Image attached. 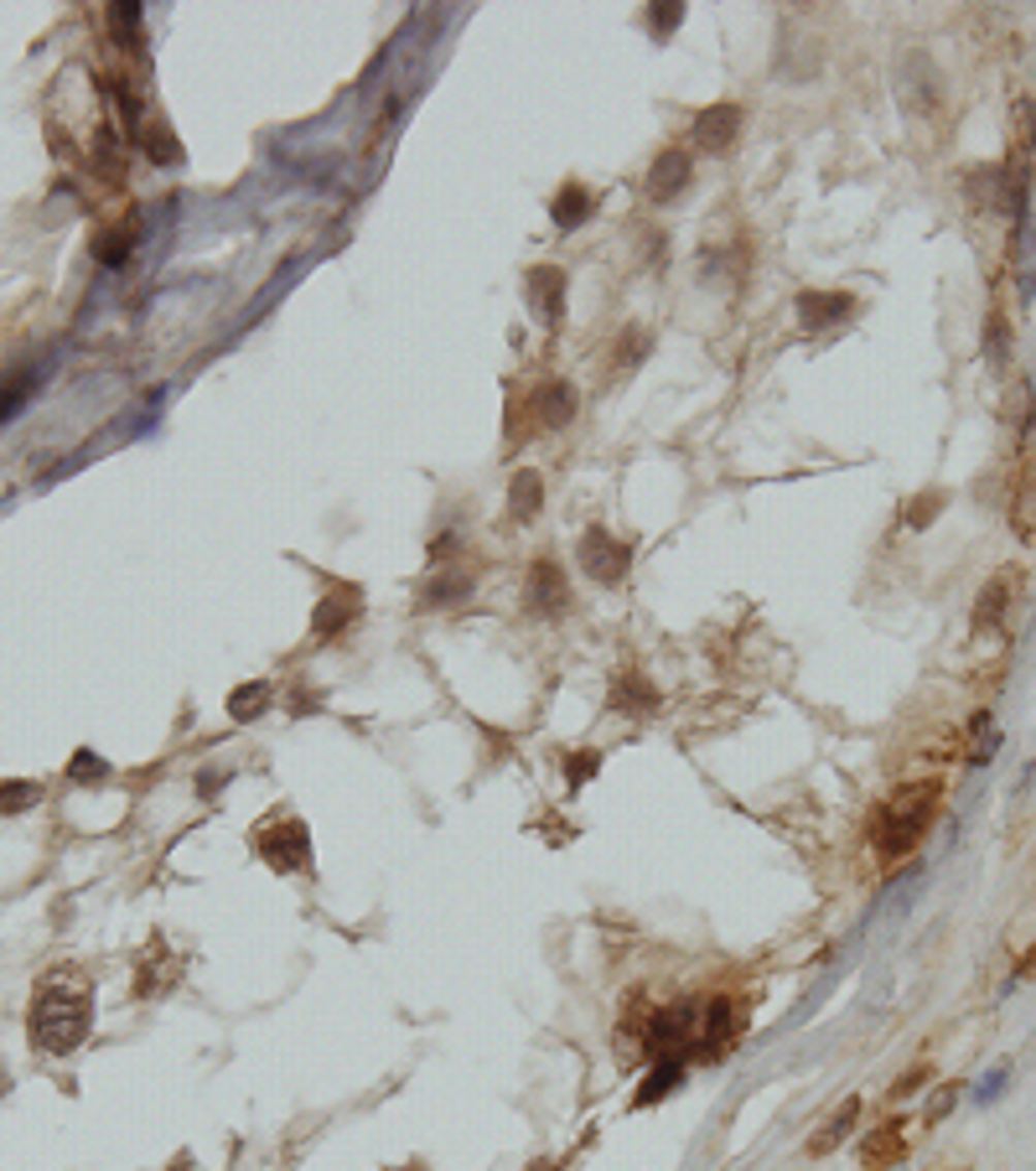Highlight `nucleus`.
Listing matches in <instances>:
<instances>
[{"label": "nucleus", "instance_id": "nucleus-19", "mask_svg": "<svg viewBox=\"0 0 1036 1171\" xmlns=\"http://www.w3.org/2000/svg\"><path fill=\"white\" fill-rule=\"evenodd\" d=\"M736 1021H742V1006H736L731 995H716V1000H705V1011H700V1037L716 1047L721 1037L736 1031Z\"/></svg>", "mask_w": 1036, "mask_h": 1171}, {"label": "nucleus", "instance_id": "nucleus-20", "mask_svg": "<svg viewBox=\"0 0 1036 1171\" xmlns=\"http://www.w3.org/2000/svg\"><path fill=\"white\" fill-rule=\"evenodd\" d=\"M679 1083H684V1062H679V1057H658V1068L642 1078V1088H637L632 1104H637V1109H642V1104H658V1099H668Z\"/></svg>", "mask_w": 1036, "mask_h": 1171}, {"label": "nucleus", "instance_id": "nucleus-35", "mask_svg": "<svg viewBox=\"0 0 1036 1171\" xmlns=\"http://www.w3.org/2000/svg\"><path fill=\"white\" fill-rule=\"evenodd\" d=\"M922 1078H928V1068H912V1073H902V1078L891 1083V1099H907V1093H912V1088H917Z\"/></svg>", "mask_w": 1036, "mask_h": 1171}, {"label": "nucleus", "instance_id": "nucleus-8", "mask_svg": "<svg viewBox=\"0 0 1036 1171\" xmlns=\"http://www.w3.org/2000/svg\"><path fill=\"white\" fill-rule=\"evenodd\" d=\"M689 177H695V166H689V156H684L679 146H668V151H658V156H653L642 192H648L653 203H673V197H679V192L689 187Z\"/></svg>", "mask_w": 1036, "mask_h": 1171}, {"label": "nucleus", "instance_id": "nucleus-24", "mask_svg": "<svg viewBox=\"0 0 1036 1171\" xmlns=\"http://www.w3.org/2000/svg\"><path fill=\"white\" fill-rule=\"evenodd\" d=\"M130 249H135V228H109V234H99V244H94V254H99L104 270H125Z\"/></svg>", "mask_w": 1036, "mask_h": 1171}, {"label": "nucleus", "instance_id": "nucleus-30", "mask_svg": "<svg viewBox=\"0 0 1036 1171\" xmlns=\"http://www.w3.org/2000/svg\"><path fill=\"white\" fill-rule=\"evenodd\" d=\"M140 141H146V151H151V156H156V161H166V166H171V161H177V156H182V151H177V141H171V135H166V130H161V125H151V130H146V135H140Z\"/></svg>", "mask_w": 1036, "mask_h": 1171}, {"label": "nucleus", "instance_id": "nucleus-13", "mask_svg": "<svg viewBox=\"0 0 1036 1171\" xmlns=\"http://www.w3.org/2000/svg\"><path fill=\"white\" fill-rule=\"evenodd\" d=\"M902 1155H907L902 1124H881V1130L866 1135V1145H860V1166H866V1171H891Z\"/></svg>", "mask_w": 1036, "mask_h": 1171}, {"label": "nucleus", "instance_id": "nucleus-6", "mask_svg": "<svg viewBox=\"0 0 1036 1171\" xmlns=\"http://www.w3.org/2000/svg\"><path fill=\"white\" fill-rule=\"evenodd\" d=\"M524 285H529V311L544 327H560V316H565V270L560 265H534L524 275Z\"/></svg>", "mask_w": 1036, "mask_h": 1171}, {"label": "nucleus", "instance_id": "nucleus-16", "mask_svg": "<svg viewBox=\"0 0 1036 1171\" xmlns=\"http://www.w3.org/2000/svg\"><path fill=\"white\" fill-rule=\"evenodd\" d=\"M591 208H596V197H591L580 182H565V187L555 192V203H550V218H555V228H580V223L591 218Z\"/></svg>", "mask_w": 1036, "mask_h": 1171}, {"label": "nucleus", "instance_id": "nucleus-32", "mask_svg": "<svg viewBox=\"0 0 1036 1171\" xmlns=\"http://www.w3.org/2000/svg\"><path fill=\"white\" fill-rule=\"evenodd\" d=\"M953 1104H959V1083H948V1088H938V1099H928V1124H938V1119H948V1114H953Z\"/></svg>", "mask_w": 1036, "mask_h": 1171}, {"label": "nucleus", "instance_id": "nucleus-4", "mask_svg": "<svg viewBox=\"0 0 1036 1171\" xmlns=\"http://www.w3.org/2000/svg\"><path fill=\"white\" fill-rule=\"evenodd\" d=\"M580 565H586L591 581L617 586V581L632 571V550H627L622 540H611L606 529H586V534H580Z\"/></svg>", "mask_w": 1036, "mask_h": 1171}, {"label": "nucleus", "instance_id": "nucleus-17", "mask_svg": "<svg viewBox=\"0 0 1036 1171\" xmlns=\"http://www.w3.org/2000/svg\"><path fill=\"white\" fill-rule=\"evenodd\" d=\"M353 612H358V586H353V591H332V596L316 607L311 633H316V638H332V633H342V622H353Z\"/></svg>", "mask_w": 1036, "mask_h": 1171}, {"label": "nucleus", "instance_id": "nucleus-9", "mask_svg": "<svg viewBox=\"0 0 1036 1171\" xmlns=\"http://www.w3.org/2000/svg\"><path fill=\"white\" fill-rule=\"evenodd\" d=\"M529 612H539V617H550V612H565V571L555 565V560H534L529 565Z\"/></svg>", "mask_w": 1036, "mask_h": 1171}, {"label": "nucleus", "instance_id": "nucleus-15", "mask_svg": "<svg viewBox=\"0 0 1036 1171\" xmlns=\"http://www.w3.org/2000/svg\"><path fill=\"white\" fill-rule=\"evenodd\" d=\"M539 509H544V483H539L534 467H519L513 483H508V514H513L519 524H529Z\"/></svg>", "mask_w": 1036, "mask_h": 1171}, {"label": "nucleus", "instance_id": "nucleus-3", "mask_svg": "<svg viewBox=\"0 0 1036 1171\" xmlns=\"http://www.w3.org/2000/svg\"><path fill=\"white\" fill-rule=\"evenodd\" d=\"M254 851H259V861H270L275 871H301V866L311 861V835H306L301 820H280V825H270V830L254 835Z\"/></svg>", "mask_w": 1036, "mask_h": 1171}, {"label": "nucleus", "instance_id": "nucleus-36", "mask_svg": "<svg viewBox=\"0 0 1036 1171\" xmlns=\"http://www.w3.org/2000/svg\"><path fill=\"white\" fill-rule=\"evenodd\" d=\"M1031 975H1036V949H1031V954L1021 959V980H1031Z\"/></svg>", "mask_w": 1036, "mask_h": 1171}, {"label": "nucleus", "instance_id": "nucleus-29", "mask_svg": "<svg viewBox=\"0 0 1036 1171\" xmlns=\"http://www.w3.org/2000/svg\"><path fill=\"white\" fill-rule=\"evenodd\" d=\"M943 503H948V498H943L938 488H933V493H917V498H912V514H907V524H912V529H922L928 519H938V509H943Z\"/></svg>", "mask_w": 1036, "mask_h": 1171}, {"label": "nucleus", "instance_id": "nucleus-12", "mask_svg": "<svg viewBox=\"0 0 1036 1171\" xmlns=\"http://www.w3.org/2000/svg\"><path fill=\"white\" fill-rule=\"evenodd\" d=\"M798 316H804V327H835V321L855 316V296H845V290H804L798 296Z\"/></svg>", "mask_w": 1036, "mask_h": 1171}, {"label": "nucleus", "instance_id": "nucleus-33", "mask_svg": "<svg viewBox=\"0 0 1036 1171\" xmlns=\"http://www.w3.org/2000/svg\"><path fill=\"white\" fill-rule=\"evenodd\" d=\"M984 352H990V363H1005V321L1000 316H990V347Z\"/></svg>", "mask_w": 1036, "mask_h": 1171}, {"label": "nucleus", "instance_id": "nucleus-26", "mask_svg": "<svg viewBox=\"0 0 1036 1171\" xmlns=\"http://www.w3.org/2000/svg\"><path fill=\"white\" fill-rule=\"evenodd\" d=\"M37 799H42L37 783H0V814H22V809H32Z\"/></svg>", "mask_w": 1036, "mask_h": 1171}, {"label": "nucleus", "instance_id": "nucleus-22", "mask_svg": "<svg viewBox=\"0 0 1036 1171\" xmlns=\"http://www.w3.org/2000/svg\"><path fill=\"white\" fill-rule=\"evenodd\" d=\"M472 591V576L467 571H446V576H436V581H426V607H451V602H462Z\"/></svg>", "mask_w": 1036, "mask_h": 1171}, {"label": "nucleus", "instance_id": "nucleus-7", "mask_svg": "<svg viewBox=\"0 0 1036 1171\" xmlns=\"http://www.w3.org/2000/svg\"><path fill=\"white\" fill-rule=\"evenodd\" d=\"M736 130H742V104H705L695 115V125H689V135H695L700 151H731L736 146Z\"/></svg>", "mask_w": 1036, "mask_h": 1171}, {"label": "nucleus", "instance_id": "nucleus-1", "mask_svg": "<svg viewBox=\"0 0 1036 1171\" xmlns=\"http://www.w3.org/2000/svg\"><path fill=\"white\" fill-rule=\"evenodd\" d=\"M94 1026V1000L89 990H68V985H42L37 1000H32V1016H27V1031H32V1047L37 1052H73Z\"/></svg>", "mask_w": 1036, "mask_h": 1171}, {"label": "nucleus", "instance_id": "nucleus-21", "mask_svg": "<svg viewBox=\"0 0 1036 1171\" xmlns=\"http://www.w3.org/2000/svg\"><path fill=\"white\" fill-rule=\"evenodd\" d=\"M270 679H249V684H239V689H228V715L233 720H259L264 710H270Z\"/></svg>", "mask_w": 1036, "mask_h": 1171}, {"label": "nucleus", "instance_id": "nucleus-23", "mask_svg": "<svg viewBox=\"0 0 1036 1171\" xmlns=\"http://www.w3.org/2000/svg\"><path fill=\"white\" fill-rule=\"evenodd\" d=\"M109 32H115V42L120 48H140V6H135V0H115V6H109Z\"/></svg>", "mask_w": 1036, "mask_h": 1171}, {"label": "nucleus", "instance_id": "nucleus-25", "mask_svg": "<svg viewBox=\"0 0 1036 1171\" xmlns=\"http://www.w3.org/2000/svg\"><path fill=\"white\" fill-rule=\"evenodd\" d=\"M617 342H622V347H617V368H637V363L653 352V332H648V327H622Z\"/></svg>", "mask_w": 1036, "mask_h": 1171}, {"label": "nucleus", "instance_id": "nucleus-5", "mask_svg": "<svg viewBox=\"0 0 1036 1171\" xmlns=\"http://www.w3.org/2000/svg\"><path fill=\"white\" fill-rule=\"evenodd\" d=\"M575 410H580L575 383H565V378H544V383H534V395H529V421H534V426L560 431V426H570V421H575Z\"/></svg>", "mask_w": 1036, "mask_h": 1171}, {"label": "nucleus", "instance_id": "nucleus-18", "mask_svg": "<svg viewBox=\"0 0 1036 1171\" xmlns=\"http://www.w3.org/2000/svg\"><path fill=\"white\" fill-rule=\"evenodd\" d=\"M855 1119H860V1099L850 1093V1099H845V1104H840V1109L829 1114V1124H824V1130H819V1135L809 1140V1155H829V1150H835V1145H840V1140H845V1135L855 1130Z\"/></svg>", "mask_w": 1036, "mask_h": 1171}, {"label": "nucleus", "instance_id": "nucleus-31", "mask_svg": "<svg viewBox=\"0 0 1036 1171\" xmlns=\"http://www.w3.org/2000/svg\"><path fill=\"white\" fill-rule=\"evenodd\" d=\"M596 767H601V757H596V751H575V757L565 762V777H570V789H580V783H586V777H591Z\"/></svg>", "mask_w": 1036, "mask_h": 1171}, {"label": "nucleus", "instance_id": "nucleus-34", "mask_svg": "<svg viewBox=\"0 0 1036 1171\" xmlns=\"http://www.w3.org/2000/svg\"><path fill=\"white\" fill-rule=\"evenodd\" d=\"M1005 1078H1010V1068H995L984 1083H979V1104H995L1000 1099V1088H1005Z\"/></svg>", "mask_w": 1036, "mask_h": 1171}, {"label": "nucleus", "instance_id": "nucleus-11", "mask_svg": "<svg viewBox=\"0 0 1036 1171\" xmlns=\"http://www.w3.org/2000/svg\"><path fill=\"white\" fill-rule=\"evenodd\" d=\"M606 705L617 710V715H632V720H642V715H653L658 710V689L642 679V674H617L611 679V695H606Z\"/></svg>", "mask_w": 1036, "mask_h": 1171}, {"label": "nucleus", "instance_id": "nucleus-28", "mask_svg": "<svg viewBox=\"0 0 1036 1171\" xmlns=\"http://www.w3.org/2000/svg\"><path fill=\"white\" fill-rule=\"evenodd\" d=\"M679 22H684V6H679V0H653V6H648V27H653V37H668Z\"/></svg>", "mask_w": 1036, "mask_h": 1171}, {"label": "nucleus", "instance_id": "nucleus-14", "mask_svg": "<svg viewBox=\"0 0 1036 1171\" xmlns=\"http://www.w3.org/2000/svg\"><path fill=\"white\" fill-rule=\"evenodd\" d=\"M37 383H42V363H37V368H17V373L0 378V426H6L17 410H27V405H32Z\"/></svg>", "mask_w": 1036, "mask_h": 1171}, {"label": "nucleus", "instance_id": "nucleus-2", "mask_svg": "<svg viewBox=\"0 0 1036 1171\" xmlns=\"http://www.w3.org/2000/svg\"><path fill=\"white\" fill-rule=\"evenodd\" d=\"M938 794H943L938 783H907L891 794V804L876 814V830H871L881 861H902L907 851H917V840L928 835V825L938 814Z\"/></svg>", "mask_w": 1036, "mask_h": 1171}, {"label": "nucleus", "instance_id": "nucleus-27", "mask_svg": "<svg viewBox=\"0 0 1036 1171\" xmlns=\"http://www.w3.org/2000/svg\"><path fill=\"white\" fill-rule=\"evenodd\" d=\"M68 777H73V783H104V777H109V762L94 757V751H79V757L68 762Z\"/></svg>", "mask_w": 1036, "mask_h": 1171}, {"label": "nucleus", "instance_id": "nucleus-10", "mask_svg": "<svg viewBox=\"0 0 1036 1171\" xmlns=\"http://www.w3.org/2000/svg\"><path fill=\"white\" fill-rule=\"evenodd\" d=\"M1015 586H1021V571H1000V576H990V586H984V591H979V602H974V627H979V633H995V627L1005 622V607H1010Z\"/></svg>", "mask_w": 1036, "mask_h": 1171}]
</instances>
